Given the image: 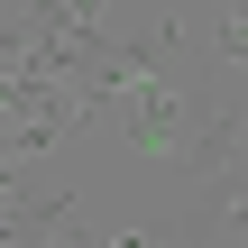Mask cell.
<instances>
[{"mask_svg": "<svg viewBox=\"0 0 248 248\" xmlns=\"http://www.w3.org/2000/svg\"><path fill=\"white\" fill-rule=\"evenodd\" d=\"M239 147H248L239 110H230V101H193L184 138H175V166H184L193 184H221V175H239Z\"/></svg>", "mask_w": 248, "mask_h": 248, "instance_id": "obj_1", "label": "cell"}]
</instances>
